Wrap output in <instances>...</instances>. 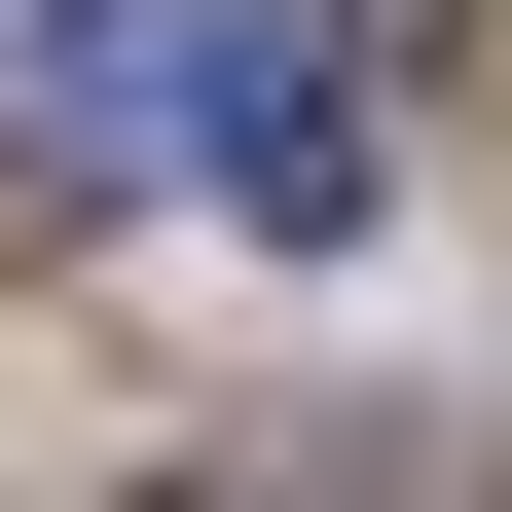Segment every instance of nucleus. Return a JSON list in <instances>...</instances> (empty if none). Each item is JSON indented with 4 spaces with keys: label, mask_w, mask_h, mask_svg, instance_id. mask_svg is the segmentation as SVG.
Wrapping results in <instances>:
<instances>
[{
    "label": "nucleus",
    "mask_w": 512,
    "mask_h": 512,
    "mask_svg": "<svg viewBox=\"0 0 512 512\" xmlns=\"http://www.w3.org/2000/svg\"><path fill=\"white\" fill-rule=\"evenodd\" d=\"M439 74H512V0H439Z\"/></svg>",
    "instance_id": "f257e3e1"
}]
</instances>
